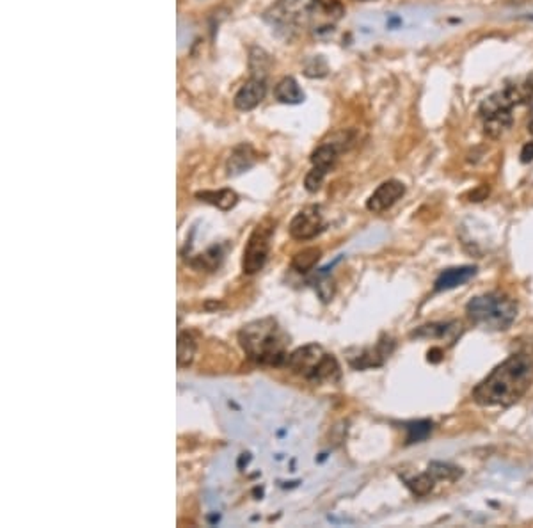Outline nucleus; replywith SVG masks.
I'll return each instance as SVG.
<instances>
[{
    "mask_svg": "<svg viewBox=\"0 0 533 528\" xmlns=\"http://www.w3.org/2000/svg\"><path fill=\"white\" fill-rule=\"evenodd\" d=\"M320 257H322V251L317 248H307L303 249L300 253H297L292 260V267L297 272H310L314 265L319 264Z\"/></svg>",
    "mask_w": 533,
    "mask_h": 528,
    "instance_id": "6ab92c4d",
    "label": "nucleus"
},
{
    "mask_svg": "<svg viewBox=\"0 0 533 528\" xmlns=\"http://www.w3.org/2000/svg\"><path fill=\"white\" fill-rule=\"evenodd\" d=\"M429 471L434 475V479L436 480H446V482H455L457 479L462 477V470H460V468L448 463H439V461L430 463Z\"/></svg>",
    "mask_w": 533,
    "mask_h": 528,
    "instance_id": "412c9836",
    "label": "nucleus"
},
{
    "mask_svg": "<svg viewBox=\"0 0 533 528\" xmlns=\"http://www.w3.org/2000/svg\"><path fill=\"white\" fill-rule=\"evenodd\" d=\"M533 95V75H528L522 82L506 86L501 91L494 93L480 105V118L483 121V132L492 139L505 134L514 123L512 111L518 105L525 104Z\"/></svg>",
    "mask_w": 533,
    "mask_h": 528,
    "instance_id": "7ed1b4c3",
    "label": "nucleus"
},
{
    "mask_svg": "<svg viewBox=\"0 0 533 528\" xmlns=\"http://www.w3.org/2000/svg\"><path fill=\"white\" fill-rule=\"evenodd\" d=\"M434 424L430 420H418V421H409L406 425V433H407V445L413 443H420V441H425L429 438V434L432 433Z\"/></svg>",
    "mask_w": 533,
    "mask_h": 528,
    "instance_id": "aec40b11",
    "label": "nucleus"
},
{
    "mask_svg": "<svg viewBox=\"0 0 533 528\" xmlns=\"http://www.w3.org/2000/svg\"><path fill=\"white\" fill-rule=\"evenodd\" d=\"M286 367L313 383L340 379V365L333 354H327L320 345L310 344L288 354Z\"/></svg>",
    "mask_w": 533,
    "mask_h": 528,
    "instance_id": "39448f33",
    "label": "nucleus"
},
{
    "mask_svg": "<svg viewBox=\"0 0 533 528\" xmlns=\"http://www.w3.org/2000/svg\"><path fill=\"white\" fill-rule=\"evenodd\" d=\"M221 260H223V253H221L219 248H212L208 249L205 255H200L194 260L191 262L192 267L200 269V271H215V269L219 267Z\"/></svg>",
    "mask_w": 533,
    "mask_h": 528,
    "instance_id": "5701e85b",
    "label": "nucleus"
},
{
    "mask_svg": "<svg viewBox=\"0 0 533 528\" xmlns=\"http://www.w3.org/2000/svg\"><path fill=\"white\" fill-rule=\"evenodd\" d=\"M319 59L320 57H317V59H313L311 62H307L306 72H304L307 77H324V75H327V66H322V68H320V66L317 65V62H319Z\"/></svg>",
    "mask_w": 533,
    "mask_h": 528,
    "instance_id": "393cba45",
    "label": "nucleus"
},
{
    "mask_svg": "<svg viewBox=\"0 0 533 528\" xmlns=\"http://www.w3.org/2000/svg\"><path fill=\"white\" fill-rule=\"evenodd\" d=\"M533 161V142H526L521 149V162L522 164H529Z\"/></svg>",
    "mask_w": 533,
    "mask_h": 528,
    "instance_id": "a878e982",
    "label": "nucleus"
},
{
    "mask_svg": "<svg viewBox=\"0 0 533 528\" xmlns=\"http://www.w3.org/2000/svg\"><path fill=\"white\" fill-rule=\"evenodd\" d=\"M532 379L533 363L529 356L514 354L473 390V400L482 407L512 406L528 391Z\"/></svg>",
    "mask_w": 533,
    "mask_h": 528,
    "instance_id": "f257e3e1",
    "label": "nucleus"
},
{
    "mask_svg": "<svg viewBox=\"0 0 533 528\" xmlns=\"http://www.w3.org/2000/svg\"><path fill=\"white\" fill-rule=\"evenodd\" d=\"M314 9L317 0H276L267 13L265 20L284 34L314 27Z\"/></svg>",
    "mask_w": 533,
    "mask_h": 528,
    "instance_id": "423d86ee",
    "label": "nucleus"
},
{
    "mask_svg": "<svg viewBox=\"0 0 533 528\" xmlns=\"http://www.w3.org/2000/svg\"><path fill=\"white\" fill-rule=\"evenodd\" d=\"M198 344L196 340L192 338L191 333H185L180 331L178 333V341H176V363L178 368H187L188 365H192L194 358H196Z\"/></svg>",
    "mask_w": 533,
    "mask_h": 528,
    "instance_id": "a211bd4d",
    "label": "nucleus"
},
{
    "mask_svg": "<svg viewBox=\"0 0 533 528\" xmlns=\"http://www.w3.org/2000/svg\"><path fill=\"white\" fill-rule=\"evenodd\" d=\"M457 334H460L459 322H445V324H429L422 325L413 333L416 338H448L450 341L455 340Z\"/></svg>",
    "mask_w": 533,
    "mask_h": 528,
    "instance_id": "f3484780",
    "label": "nucleus"
},
{
    "mask_svg": "<svg viewBox=\"0 0 533 528\" xmlns=\"http://www.w3.org/2000/svg\"><path fill=\"white\" fill-rule=\"evenodd\" d=\"M363 2H370V0H363Z\"/></svg>",
    "mask_w": 533,
    "mask_h": 528,
    "instance_id": "c85d7f7f",
    "label": "nucleus"
},
{
    "mask_svg": "<svg viewBox=\"0 0 533 528\" xmlns=\"http://www.w3.org/2000/svg\"><path fill=\"white\" fill-rule=\"evenodd\" d=\"M443 360V351L438 347H434L429 351V361H432V363H439V361Z\"/></svg>",
    "mask_w": 533,
    "mask_h": 528,
    "instance_id": "bb28decb",
    "label": "nucleus"
},
{
    "mask_svg": "<svg viewBox=\"0 0 533 528\" xmlns=\"http://www.w3.org/2000/svg\"><path fill=\"white\" fill-rule=\"evenodd\" d=\"M274 96H276L277 102L288 105H297L304 102V91L300 89V86L297 84V81L293 77H284L277 82L276 89H274Z\"/></svg>",
    "mask_w": 533,
    "mask_h": 528,
    "instance_id": "ddd939ff",
    "label": "nucleus"
},
{
    "mask_svg": "<svg viewBox=\"0 0 533 528\" xmlns=\"http://www.w3.org/2000/svg\"><path fill=\"white\" fill-rule=\"evenodd\" d=\"M254 162H256V154L249 144H242L238 148H235V151L231 154L230 161H228V175L235 176L240 175V172L247 171L249 168H253Z\"/></svg>",
    "mask_w": 533,
    "mask_h": 528,
    "instance_id": "4468645a",
    "label": "nucleus"
},
{
    "mask_svg": "<svg viewBox=\"0 0 533 528\" xmlns=\"http://www.w3.org/2000/svg\"><path fill=\"white\" fill-rule=\"evenodd\" d=\"M436 482H438V480L434 479V475L427 470L425 473L418 475L415 479L407 480V487H409L410 493L415 494V496H427V494L434 489Z\"/></svg>",
    "mask_w": 533,
    "mask_h": 528,
    "instance_id": "4be33fe9",
    "label": "nucleus"
},
{
    "mask_svg": "<svg viewBox=\"0 0 533 528\" xmlns=\"http://www.w3.org/2000/svg\"><path fill=\"white\" fill-rule=\"evenodd\" d=\"M196 198H200L201 201L208 205H214L219 210L228 212L231 208H235V205L238 203V194L231 189H219V191H203L198 192Z\"/></svg>",
    "mask_w": 533,
    "mask_h": 528,
    "instance_id": "2eb2a0df",
    "label": "nucleus"
},
{
    "mask_svg": "<svg viewBox=\"0 0 533 528\" xmlns=\"http://www.w3.org/2000/svg\"><path fill=\"white\" fill-rule=\"evenodd\" d=\"M238 341L246 356L258 365L281 367L286 365V334L274 318H260L238 331Z\"/></svg>",
    "mask_w": 533,
    "mask_h": 528,
    "instance_id": "f03ea898",
    "label": "nucleus"
},
{
    "mask_svg": "<svg viewBox=\"0 0 533 528\" xmlns=\"http://www.w3.org/2000/svg\"><path fill=\"white\" fill-rule=\"evenodd\" d=\"M532 114H533V112H532ZM529 130L533 132V116H532V121H529Z\"/></svg>",
    "mask_w": 533,
    "mask_h": 528,
    "instance_id": "cd10ccee",
    "label": "nucleus"
},
{
    "mask_svg": "<svg viewBox=\"0 0 533 528\" xmlns=\"http://www.w3.org/2000/svg\"><path fill=\"white\" fill-rule=\"evenodd\" d=\"M466 313L483 330L506 331L518 317V304L501 292H489L473 297L466 304Z\"/></svg>",
    "mask_w": 533,
    "mask_h": 528,
    "instance_id": "20e7f679",
    "label": "nucleus"
},
{
    "mask_svg": "<svg viewBox=\"0 0 533 528\" xmlns=\"http://www.w3.org/2000/svg\"><path fill=\"white\" fill-rule=\"evenodd\" d=\"M267 95V82L263 77H251L235 95V107L238 111H253L263 102Z\"/></svg>",
    "mask_w": 533,
    "mask_h": 528,
    "instance_id": "9b49d317",
    "label": "nucleus"
},
{
    "mask_svg": "<svg viewBox=\"0 0 533 528\" xmlns=\"http://www.w3.org/2000/svg\"><path fill=\"white\" fill-rule=\"evenodd\" d=\"M322 230L324 217L320 214V207H314V205L303 208L288 226V231L296 241H310V238L317 237Z\"/></svg>",
    "mask_w": 533,
    "mask_h": 528,
    "instance_id": "6e6552de",
    "label": "nucleus"
},
{
    "mask_svg": "<svg viewBox=\"0 0 533 528\" xmlns=\"http://www.w3.org/2000/svg\"><path fill=\"white\" fill-rule=\"evenodd\" d=\"M349 144L350 139L349 134H345V132L333 135L329 141H324L322 144L311 154V164H313L314 169H319V171L327 175V172L334 168L340 154H342L343 149H347Z\"/></svg>",
    "mask_w": 533,
    "mask_h": 528,
    "instance_id": "1a4fd4ad",
    "label": "nucleus"
},
{
    "mask_svg": "<svg viewBox=\"0 0 533 528\" xmlns=\"http://www.w3.org/2000/svg\"><path fill=\"white\" fill-rule=\"evenodd\" d=\"M324 178H326V172L319 171V169L311 168V171L306 175V180H304V185H306L307 192H317L320 189V185L324 184Z\"/></svg>",
    "mask_w": 533,
    "mask_h": 528,
    "instance_id": "b1692460",
    "label": "nucleus"
},
{
    "mask_svg": "<svg viewBox=\"0 0 533 528\" xmlns=\"http://www.w3.org/2000/svg\"><path fill=\"white\" fill-rule=\"evenodd\" d=\"M393 351V341H379L375 348H370L365 354H361L357 358V361H352V367L356 368H370V367H379L384 361L389 358Z\"/></svg>",
    "mask_w": 533,
    "mask_h": 528,
    "instance_id": "dca6fc26",
    "label": "nucleus"
},
{
    "mask_svg": "<svg viewBox=\"0 0 533 528\" xmlns=\"http://www.w3.org/2000/svg\"><path fill=\"white\" fill-rule=\"evenodd\" d=\"M406 194V185L399 180H386L373 191L366 201V208L373 214H382Z\"/></svg>",
    "mask_w": 533,
    "mask_h": 528,
    "instance_id": "9d476101",
    "label": "nucleus"
},
{
    "mask_svg": "<svg viewBox=\"0 0 533 528\" xmlns=\"http://www.w3.org/2000/svg\"><path fill=\"white\" fill-rule=\"evenodd\" d=\"M274 226H276V222L263 221L251 233L246 249H244V257H242V271H244V274H256V272H260L265 267L270 253L272 235L276 231Z\"/></svg>",
    "mask_w": 533,
    "mask_h": 528,
    "instance_id": "0eeeda50",
    "label": "nucleus"
},
{
    "mask_svg": "<svg viewBox=\"0 0 533 528\" xmlns=\"http://www.w3.org/2000/svg\"><path fill=\"white\" fill-rule=\"evenodd\" d=\"M476 274V267L473 265H462V267H452L443 271L438 276V280L434 283V290L436 292H446L453 290L457 287H462L466 281H469L473 276Z\"/></svg>",
    "mask_w": 533,
    "mask_h": 528,
    "instance_id": "f8f14e48",
    "label": "nucleus"
}]
</instances>
